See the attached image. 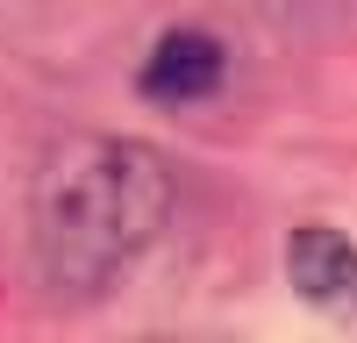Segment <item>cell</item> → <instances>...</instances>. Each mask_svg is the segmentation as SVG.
<instances>
[{
    "label": "cell",
    "instance_id": "1",
    "mask_svg": "<svg viewBox=\"0 0 357 343\" xmlns=\"http://www.w3.org/2000/svg\"><path fill=\"white\" fill-rule=\"evenodd\" d=\"M172 222V165L129 136H57L29 179V257L50 294L93 300Z\"/></svg>",
    "mask_w": 357,
    "mask_h": 343
},
{
    "label": "cell",
    "instance_id": "2",
    "mask_svg": "<svg viewBox=\"0 0 357 343\" xmlns=\"http://www.w3.org/2000/svg\"><path fill=\"white\" fill-rule=\"evenodd\" d=\"M222 79H229V43L207 36V29H165L136 72L143 100H158V107H200L222 93Z\"/></svg>",
    "mask_w": 357,
    "mask_h": 343
},
{
    "label": "cell",
    "instance_id": "3",
    "mask_svg": "<svg viewBox=\"0 0 357 343\" xmlns=\"http://www.w3.org/2000/svg\"><path fill=\"white\" fill-rule=\"evenodd\" d=\"M286 279H293V294L314 300V307L350 300L357 294V243L343 229H329V222H301L286 236Z\"/></svg>",
    "mask_w": 357,
    "mask_h": 343
},
{
    "label": "cell",
    "instance_id": "4",
    "mask_svg": "<svg viewBox=\"0 0 357 343\" xmlns=\"http://www.w3.org/2000/svg\"><path fill=\"white\" fill-rule=\"evenodd\" d=\"M293 8H329V0H293Z\"/></svg>",
    "mask_w": 357,
    "mask_h": 343
}]
</instances>
